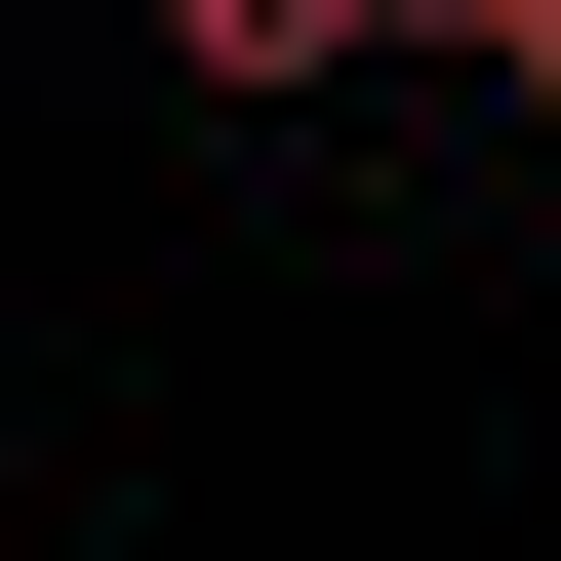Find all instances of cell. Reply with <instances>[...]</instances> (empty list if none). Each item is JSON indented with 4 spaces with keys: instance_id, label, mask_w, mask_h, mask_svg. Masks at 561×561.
<instances>
[{
    "instance_id": "cell-1",
    "label": "cell",
    "mask_w": 561,
    "mask_h": 561,
    "mask_svg": "<svg viewBox=\"0 0 561 561\" xmlns=\"http://www.w3.org/2000/svg\"><path fill=\"white\" fill-rule=\"evenodd\" d=\"M362 41H442V0H161V81H241V121H321Z\"/></svg>"
},
{
    "instance_id": "cell-2",
    "label": "cell",
    "mask_w": 561,
    "mask_h": 561,
    "mask_svg": "<svg viewBox=\"0 0 561 561\" xmlns=\"http://www.w3.org/2000/svg\"><path fill=\"white\" fill-rule=\"evenodd\" d=\"M442 41H481V81H522V121H561V0H442Z\"/></svg>"
}]
</instances>
